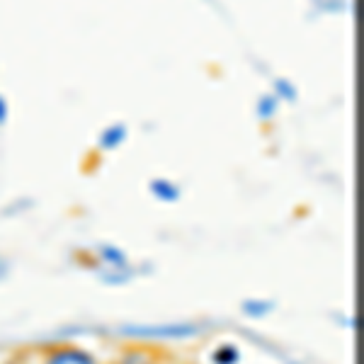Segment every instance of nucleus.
Instances as JSON below:
<instances>
[{
	"label": "nucleus",
	"mask_w": 364,
	"mask_h": 364,
	"mask_svg": "<svg viewBox=\"0 0 364 364\" xmlns=\"http://www.w3.org/2000/svg\"><path fill=\"white\" fill-rule=\"evenodd\" d=\"M122 333L136 340H187L202 333L195 323H163V326H129Z\"/></svg>",
	"instance_id": "obj_1"
},
{
	"label": "nucleus",
	"mask_w": 364,
	"mask_h": 364,
	"mask_svg": "<svg viewBox=\"0 0 364 364\" xmlns=\"http://www.w3.org/2000/svg\"><path fill=\"white\" fill-rule=\"evenodd\" d=\"M42 364H100V360L90 350L80 348L75 343H58L51 345L39 357Z\"/></svg>",
	"instance_id": "obj_2"
},
{
	"label": "nucleus",
	"mask_w": 364,
	"mask_h": 364,
	"mask_svg": "<svg viewBox=\"0 0 364 364\" xmlns=\"http://www.w3.org/2000/svg\"><path fill=\"white\" fill-rule=\"evenodd\" d=\"M95 260L100 262V267H105L107 272H114V274H122L124 277V269L129 267V257L127 252L117 245H97L95 248Z\"/></svg>",
	"instance_id": "obj_3"
},
{
	"label": "nucleus",
	"mask_w": 364,
	"mask_h": 364,
	"mask_svg": "<svg viewBox=\"0 0 364 364\" xmlns=\"http://www.w3.org/2000/svg\"><path fill=\"white\" fill-rule=\"evenodd\" d=\"M243 362V352L231 340H221L209 352V364H240Z\"/></svg>",
	"instance_id": "obj_4"
},
{
	"label": "nucleus",
	"mask_w": 364,
	"mask_h": 364,
	"mask_svg": "<svg viewBox=\"0 0 364 364\" xmlns=\"http://www.w3.org/2000/svg\"><path fill=\"white\" fill-rule=\"evenodd\" d=\"M274 304L272 301H265V299H248V301H243V306H240V311H243L248 318H265L267 314H272Z\"/></svg>",
	"instance_id": "obj_5"
},
{
	"label": "nucleus",
	"mask_w": 364,
	"mask_h": 364,
	"mask_svg": "<svg viewBox=\"0 0 364 364\" xmlns=\"http://www.w3.org/2000/svg\"><path fill=\"white\" fill-rule=\"evenodd\" d=\"M151 192L161 199V202H175L178 199V187H173V185H168V182H154V187H151Z\"/></svg>",
	"instance_id": "obj_6"
},
{
	"label": "nucleus",
	"mask_w": 364,
	"mask_h": 364,
	"mask_svg": "<svg viewBox=\"0 0 364 364\" xmlns=\"http://www.w3.org/2000/svg\"><path fill=\"white\" fill-rule=\"evenodd\" d=\"M136 364H173V362L166 360V357H156V355H151V352H149V355H146L144 360H139Z\"/></svg>",
	"instance_id": "obj_7"
}]
</instances>
